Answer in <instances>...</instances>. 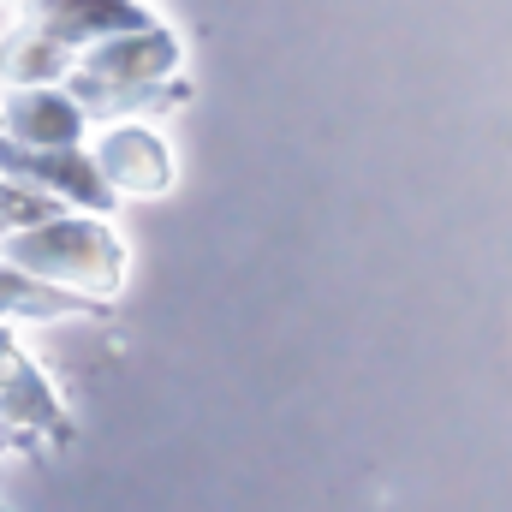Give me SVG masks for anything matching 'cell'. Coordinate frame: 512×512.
I'll return each instance as SVG.
<instances>
[{
    "label": "cell",
    "mask_w": 512,
    "mask_h": 512,
    "mask_svg": "<svg viewBox=\"0 0 512 512\" xmlns=\"http://www.w3.org/2000/svg\"><path fill=\"white\" fill-rule=\"evenodd\" d=\"M12 268L24 274H54V280H72V286H90V292H114L120 286V239L102 233L96 221H36L24 233L6 239Z\"/></svg>",
    "instance_id": "6da1fadb"
},
{
    "label": "cell",
    "mask_w": 512,
    "mask_h": 512,
    "mask_svg": "<svg viewBox=\"0 0 512 512\" xmlns=\"http://www.w3.org/2000/svg\"><path fill=\"white\" fill-rule=\"evenodd\" d=\"M0 173L12 179H30V185H48V191H66L72 203L84 209H108V185H102V167L84 161V155H60V149H18V143H0Z\"/></svg>",
    "instance_id": "7a4b0ae2"
},
{
    "label": "cell",
    "mask_w": 512,
    "mask_h": 512,
    "mask_svg": "<svg viewBox=\"0 0 512 512\" xmlns=\"http://www.w3.org/2000/svg\"><path fill=\"white\" fill-rule=\"evenodd\" d=\"M143 12L126 0H36V30H48L54 42H78L90 30H137Z\"/></svg>",
    "instance_id": "3957f363"
},
{
    "label": "cell",
    "mask_w": 512,
    "mask_h": 512,
    "mask_svg": "<svg viewBox=\"0 0 512 512\" xmlns=\"http://www.w3.org/2000/svg\"><path fill=\"white\" fill-rule=\"evenodd\" d=\"M114 185L126 191H161L167 185V149L149 137V131H114L102 143V161H96Z\"/></svg>",
    "instance_id": "277c9868"
},
{
    "label": "cell",
    "mask_w": 512,
    "mask_h": 512,
    "mask_svg": "<svg viewBox=\"0 0 512 512\" xmlns=\"http://www.w3.org/2000/svg\"><path fill=\"white\" fill-rule=\"evenodd\" d=\"M78 126H84V114H78L72 102H60V96H18V102H12V131H18L24 143L54 149V143H72Z\"/></svg>",
    "instance_id": "5b68a950"
},
{
    "label": "cell",
    "mask_w": 512,
    "mask_h": 512,
    "mask_svg": "<svg viewBox=\"0 0 512 512\" xmlns=\"http://www.w3.org/2000/svg\"><path fill=\"white\" fill-rule=\"evenodd\" d=\"M60 310H78L66 292H54V286H36V280H24L12 262L0 268V316H30V322H42V316H60Z\"/></svg>",
    "instance_id": "8992f818"
},
{
    "label": "cell",
    "mask_w": 512,
    "mask_h": 512,
    "mask_svg": "<svg viewBox=\"0 0 512 512\" xmlns=\"http://www.w3.org/2000/svg\"><path fill=\"white\" fill-rule=\"evenodd\" d=\"M66 60H60V42L48 36V30H36V36H18V42H6V54H0V72L6 78H54Z\"/></svg>",
    "instance_id": "52a82bcc"
}]
</instances>
